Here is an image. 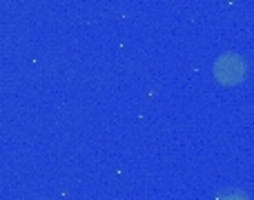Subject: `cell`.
I'll list each match as a JSON object with an SVG mask.
<instances>
[{
    "label": "cell",
    "mask_w": 254,
    "mask_h": 200,
    "mask_svg": "<svg viewBox=\"0 0 254 200\" xmlns=\"http://www.w3.org/2000/svg\"><path fill=\"white\" fill-rule=\"evenodd\" d=\"M214 74L219 80H223V83H237V80L243 78V74H246V62H243L241 56H237V53H225V56H221L219 60L214 62Z\"/></svg>",
    "instance_id": "cell-1"
},
{
    "label": "cell",
    "mask_w": 254,
    "mask_h": 200,
    "mask_svg": "<svg viewBox=\"0 0 254 200\" xmlns=\"http://www.w3.org/2000/svg\"><path fill=\"white\" fill-rule=\"evenodd\" d=\"M216 200H246V196H243L241 192H225V194H221Z\"/></svg>",
    "instance_id": "cell-2"
}]
</instances>
